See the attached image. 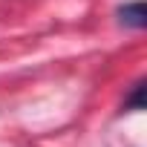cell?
I'll use <instances>...</instances> for the list:
<instances>
[{
	"label": "cell",
	"mask_w": 147,
	"mask_h": 147,
	"mask_svg": "<svg viewBox=\"0 0 147 147\" xmlns=\"http://www.w3.org/2000/svg\"><path fill=\"white\" fill-rule=\"evenodd\" d=\"M118 20L130 29H144L147 26V6L141 0H133V3H124L118 9Z\"/></svg>",
	"instance_id": "cell-1"
},
{
	"label": "cell",
	"mask_w": 147,
	"mask_h": 147,
	"mask_svg": "<svg viewBox=\"0 0 147 147\" xmlns=\"http://www.w3.org/2000/svg\"><path fill=\"white\" fill-rule=\"evenodd\" d=\"M124 110H144V81L133 87V95L124 101Z\"/></svg>",
	"instance_id": "cell-2"
}]
</instances>
